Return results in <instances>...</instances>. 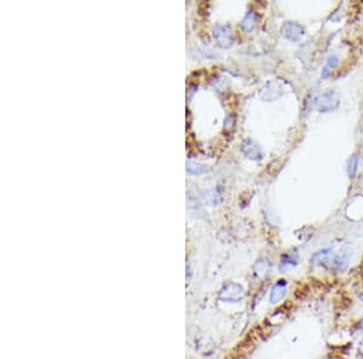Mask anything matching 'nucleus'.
Wrapping results in <instances>:
<instances>
[{
  "label": "nucleus",
  "mask_w": 363,
  "mask_h": 359,
  "mask_svg": "<svg viewBox=\"0 0 363 359\" xmlns=\"http://www.w3.org/2000/svg\"><path fill=\"white\" fill-rule=\"evenodd\" d=\"M351 251L346 246L339 248H328L317 252L311 260L320 265H329L338 271H344L347 267L351 256Z\"/></svg>",
  "instance_id": "nucleus-1"
},
{
  "label": "nucleus",
  "mask_w": 363,
  "mask_h": 359,
  "mask_svg": "<svg viewBox=\"0 0 363 359\" xmlns=\"http://www.w3.org/2000/svg\"><path fill=\"white\" fill-rule=\"evenodd\" d=\"M304 34V29L297 22L288 21L285 22L282 26V35L290 41H298L300 36Z\"/></svg>",
  "instance_id": "nucleus-5"
},
{
  "label": "nucleus",
  "mask_w": 363,
  "mask_h": 359,
  "mask_svg": "<svg viewBox=\"0 0 363 359\" xmlns=\"http://www.w3.org/2000/svg\"><path fill=\"white\" fill-rule=\"evenodd\" d=\"M297 265V260L293 256H282V260H281L280 264V271L281 272H286L287 270L292 269Z\"/></svg>",
  "instance_id": "nucleus-11"
},
{
  "label": "nucleus",
  "mask_w": 363,
  "mask_h": 359,
  "mask_svg": "<svg viewBox=\"0 0 363 359\" xmlns=\"http://www.w3.org/2000/svg\"><path fill=\"white\" fill-rule=\"evenodd\" d=\"M242 153L247 157L252 160H260L263 157V150L257 143H254L251 139H246L242 144Z\"/></svg>",
  "instance_id": "nucleus-6"
},
{
  "label": "nucleus",
  "mask_w": 363,
  "mask_h": 359,
  "mask_svg": "<svg viewBox=\"0 0 363 359\" xmlns=\"http://www.w3.org/2000/svg\"><path fill=\"white\" fill-rule=\"evenodd\" d=\"M213 35H215L216 40H217V43L222 48L228 49L233 45V31H231V28L229 26H222V24L215 26V28H213Z\"/></svg>",
  "instance_id": "nucleus-4"
},
{
  "label": "nucleus",
  "mask_w": 363,
  "mask_h": 359,
  "mask_svg": "<svg viewBox=\"0 0 363 359\" xmlns=\"http://www.w3.org/2000/svg\"><path fill=\"white\" fill-rule=\"evenodd\" d=\"M207 170L208 168L206 167L205 165H202V163L194 162V161H189V162L186 163V171H188L189 174H193V175L202 174V173H205Z\"/></svg>",
  "instance_id": "nucleus-9"
},
{
  "label": "nucleus",
  "mask_w": 363,
  "mask_h": 359,
  "mask_svg": "<svg viewBox=\"0 0 363 359\" xmlns=\"http://www.w3.org/2000/svg\"><path fill=\"white\" fill-rule=\"evenodd\" d=\"M360 329H363V317L361 319V323H360Z\"/></svg>",
  "instance_id": "nucleus-15"
},
{
  "label": "nucleus",
  "mask_w": 363,
  "mask_h": 359,
  "mask_svg": "<svg viewBox=\"0 0 363 359\" xmlns=\"http://www.w3.org/2000/svg\"><path fill=\"white\" fill-rule=\"evenodd\" d=\"M339 105V96L334 90H328L323 92L316 101V106L320 111H329Z\"/></svg>",
  "instance_id": "nucleus-2"
},
{
  "label": "nucleus",
  "mask_w": 363,
  "mask_h": 359,
  "mask_svg": "<svg viewBox=\"0 0 363 359\" xmlns=\"http://www.w3.org/2000/svg\"><path fill=\"white\" fill-rule=\"evenodd\" d=\"M338 64V57L337 56H329L328 57L327 62H326L325 67H323L322 69V78H327L328 75H329L330 71L333 70V68H335Z\"/></svg>",
  "instance_id": "nucleus-10"
},
{
  "label": "nucleus",
  "mask_w": 363,
  "mask_h": 359,
  "mask_svg": "<svg viewBox=\"0 0 363 359\" xmlns=\"http://www.w3.org/2000/svg\"><path fill=\"white\" fill-rule=\"evenodd\" d=\"M245 296L243 288L237 283H229L219 291V299L228 303H236Z\"/></svg>",
  "instance_id": "nucleus-3"
},
{
  "label": "nucleus",
  "mask_w": 363,
  "mask_h": 359,
  "mask_svg": "<svg viewBox=\"0 0 363 359\" xmlns=\"http://www.w3.org/2000/svg\"><path fill=\"white\" fill-rule=\"evenodd\" d=\"M218 200H219V195L216 189H211L205 192V201H207L210 205H217Z\"/></svg>",
  "instance_id": "nucleus-14"
},
{
  "label": "nucleus",
  "mask_w": 363,
  "mask_h": 359,
  "mask_svg": "<svg viewBox=\"0 0 363 359\" xmlns=\"http://www.w3.org/2000/svg\"><path fill=\"white\" fill-rule=\"evenodd\" d=\"M258 24V15L254 11H248L246 14V16L243 17V19L241 21L240 26L243 31L246 32H252L254 31L255 27Z\"/></svg>",
  "instance_id": "nucleus-8"
},
{
  "label": "nucleus",
  "mask_w": 363,
  "mask_h": 359,
  "mask_svg": "<svg viewBox=\"0 0 363 359\" xmlns=\"http://www.w3.org/2000/svg\"><path fill=\"white\" fill-rule=\"evenodd\" d=\"M286 291H287V283H286V281L281 279V281L276 282L272 288V294H270V301H272V304H277L278 301L282 300L283 296L286 295Z\"/></svg>",
  "instance_id": "nucleus-7"
},
{
  "label": "nucleus",
  "mask_w": 363,
  "mask_h": 359,
  "mask_svg": "<svg viewBox=\"0 0 363 359\" xmlns=\"http://www.w3.org/2000/svg\"><path fill=\"white\" fill-rule=\"evenodd\" d=\"M269 270H270V265H269V262H267L265 260H258V261L255 262L254 272H255V274H258V276H260V277L265 276V274L269 272Z\"/></svg>",
  "instance_id": "nucleus-12"
},
{
  "label": "nucleus",
  "mask_w": 363,
  "mask_h": 359,
  "mask_svg": "<svg viewBox=\"0 0 363 359\" xmlns=\"http://www.w3.org/2000/svg\"><path fill=\"white\" fill-rule=\"evenodd\" d=\"M357 170H359V156L354 155L349 160V166H347V174H349V177L354 178Z\"/></svg>",
  "instance_id": "nucleus-13"
}]
</instances>
